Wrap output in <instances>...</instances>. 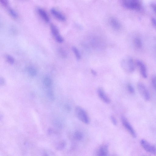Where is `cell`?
<instances>
[{"label":"cell","instance_id":"cell-1","mask_svg":"<svg viewBox=\"0 0 156 156\" xmlns=\"http://www.w3.org/2000/svg\"><path fill=\"white\" fill-rule=\"evenodd\" d=\"M75 112L77 118L86 124L90 122V119L86 112L81 107L77 106L75 108Z\"/></svg>","mask_w":156,"mask_h":156},{"label":"cell","instance_id":"cell-2","mask_svg":"<svg viewBox=\"0 0 156 156\" xmlns=\"http://www.w3.org/2000/svg\"><path fill=\"white\" fill-rule=\"evenodd\" d=\"M122 6L128 9L139 10L141 7L139 0H120Z\"/></svg>","mask_w":156,"mask_h":156},{"label":"cell","instance_id":"cell-3","mask_svg":"<svg viewBox=\"0 0 156 156\" xmlns=\"http://www.w3.org/2000/svg\"><path fill=\"white\" fill-rule=\"evenodd\" d=\"M137 88L142 98L146 101H150L151 99L150 95L145 85L142 83H139L137 84Z\"/></svg>","mask_w":156,"mask_h":156},{"label":"cell","instance_id":"cell-4","mask_svg":"<svg viewBox=\"0 0 156 156\" xmlns=\"http://www.w3.org/2000/svg\"><path fill=\"white\" fill-rule=\"evenodd\" d=\"M140 144L143 149L147 152L153 154H156V147L154 145L144 139L140 140Z\"/></svg>","mask_w":156,"mask_h":156},{"label":"cell","instance_id":"cell-5","mask_svg":"<svg viewBox=\"0 0 156 156\" xmlns=\"http://www.w3.org/2000/svg\"><path fill=\"white\" fill-rule=\"evenodd\" d=\"M121 120L122 124L125 129L133 137L136 138V132L126 118L124 116H122L121 117Z\"/></svg>","mask_w":156,"mask_h":156},{"label":"cell","instance_id":"cell-6","mask_svg":"<svg viewBox=\"0 0 156 156\" xmlns=\"http://www.w3.org/2000/svg\"><path fill=\"white\" fill-rule=\"evenodd\" d=\"M122 65L125 69L128 70L130 72H133L134 70V65L133 59L131 57H128L122 60Z\"/></svg>","mask_w":156,"mask_h":156},{"label":"cell","instance_id":"cell-7","mask_svg":"<svg viewBox=\"0 0 156 156\" xmlns=\"http://www.w3.org/2000/svg\"><path fill=\"white\" fill-rule=\"evenodd\" d=\"M50 29L51 33L55 38V40L59 43L62 42L63 39L60 35L57 27L54 25L51 24L50 25Z\"/></svg>","mask_w":156,"mask_h":156},{"label":"cell","instance_id":"cell-8","mask_svg":"<svg viewBox=\"0 0 156 156\" xmlns=\"http://www.w3.org/2000/svg\"><path fill=\"white\" fill-rule=\"evenodd\" d=\"M109 153L108 146L106 144L101 146L96 151V154L99 156H106Z\"/></svg>","mask_w":156,"mask_h":156},{"label":"cell","instance_id":"cell-9","mask_svg":"<svg viewBox=\"0 0 156 156\" xmlns=\"http://www.w3.org/2000/svg\"><path fill=\"white\" fill-rule=\"evenodd\" d=\"M98 95L101 99L104 102L109 104L111 102V100L106 94L102 88H99L97 90Z\"/></svg>","mask_w":156,"mask_h":156},{"label":"cell","instance_id":"cell-10","mask_svg":"<svg viewBox=\"0 0 156 156\" xmlns=\"http://www.w3.org/2000/svg\"><path fill=\"white\" fill-rule=\"evenodd\" d=\"M136 63L140 68V72L143 77L144 78H146L147 74L146 67L144 64L140 60H137Z\"/></svg>","mask_w":156,"mask_h":156},{"label":"cell","instance_id":"cell-11","mask_svg":"<svg viewBox=\"0 0 156 156\" xmlns=\"http://www.w3.org/2000/svg\"><path fill=\"white\" fill-rule=\"evenodd\" d=\"M51 14L57 19L61 21H64L66 18L60 12L54 9H52L51 10Z\"/></svg>","mask_w":156,"mask_h":156},{"label":"cell","instance_id":"cell-12","mask_svg":"<svg viewBox=\"0 0 156 156\" xmlns=\"http://www.w3.org/2000/svg\"><path fill=\"white\" fill-rule=\"evenodd\" d=\"M37 12L41 18L45 22H48L49 21V16L46 12L43 9L38 8Z\"/></svg>","mask_w":156,"mask_h":156},{"label":"cell","instance_id":"cell-13","mask_svg":"<svg viewBox=\"0 0 156 156\" xmlns=\"http://www.w3.org/2000/svg\"><path fill=\"white\" fill-rule=\"evenodd\" d=\"M110 23L112 28L115 30H119L121 28V24L119 21L115 18H111L110 20Z\"/></svg>","mask_w":156,"mask_h":156},{"label":"cell","instance_id":"cell-14","mask_svg":"<svg viewBox=\"0 0 156 156\" xmlns=\"http://www.w3.org/2000/svg\"><path fill=\"white\" fill-rule=\"evenodd\" d=\"M74 138L78 141H81L83 138V133L79 131H76L74 132L73 135Z\"/></svg>","mask_w":156,"mask_h":156},{"label":"cell","instance_id":"cell-15","mask_svg":"<svg viewBox=\"0 0 156 156\" xmlns=\"http://www.w3.org/2000/svg\"><path fill=\"white\" fill-rule=\"evenodd\" d=\"M66 145V142L64 140H62L57 143L55 146V148L58 150H62L65 148Z\"/></svg>","mask_w":156,"mask_h":156},{"label":"cell","instance_id":"cell-16","mask_svg":"<svg viewBox=\"0 0 156 156\" xmlns=\"http://www.w3.org/2000/svg\"><path fill=\"white\" fill-rule=\"evenodd\" d=\"M27 72L30 76L34 77L37 74V71L36 69L32 66H29L27 69Z\"/></svg>","mask_w":156,"mask_h":156},{"label":"cell","instance_id":"cell-17","mask_svg":"<svg viewBox=\"0 0 156 156\" xmlns=\"http://www.w3.org/2000/svg\"><path fill=\"white\" fill-rule=\"evenodd\" d=\"M43 83L45 87H48L51 86L52 84V81L50 78L48 77H46L44 79Z\"/></svg>","mask_w":156,"mask_h":156},{"label":"cell","instance_id":"cell-18","mask_svg":"<svg viewBox=\"0 0 156 156\" xmlns=\"http://www.w3.org/2000/svg\"><path fill=\"white\" fill-rule=\"evenodd\" d=\"M135 44L137 48H140L142 47V44L141 39L139 37H136L134 40Z\"/></svg>","mask_w":156,"mask_h":156},{"label":"cell","instance_id":"cell-19","mask_svg":"<svg viewBox=\"0 0 156 156\" xmlns=\"http://www.w3.org/2000/svg\"><path fill=\"white\" fill-rule=\"evenodd\" d=\"M5 58L7 62L10 64H12L14 63L15 61L14 58L12 56L7 55L5 56Z\"/></svg>","mask_w":156,"mask_h":156},{"label":"cell","instance_id":"cell-20","mask_svg":"<svg viewBox=\"0 0 156 156\" xmlns=\"http://www.w3.org/2000/svg\"><path fill=\"white\" fill-rule=\"evenodd\" d=\"M72 50L74 53L75 55L78 60H79L81 58V56L80 53L77 49L76 47H72Z\"/></svg>","mask_w":156,"mask_h":156},{"label":"cell","instance_id":"cell-21","mask_svg":"<svg viewBox=\"0 0 156 156\" xmlns=\"http://www.w3.org/2000/svg\"><path fill=\"white\" fill-rule=\"evenodd\" d=\"M9 12L12 17L16 18L18 17V15L16 12L13 9H10L9 10Z\"/></svg>","mask_w":156,"mask_h":156},{"label":"cell","instance_id":"cell-22","mask_svg":"<svg viewBox=\"0 0 156 156\" xmlns=\"http://www.w3.org/2000/svg\"><path fill=\"white\" fill-rule=\"evenodd\" d=\"M127 89L129 92L132 94L134 92V89L133 86L130 84H128L127 86Z\"/></svg>","mask_w":156,"mask_h":156},{"label":"cell","instance_id":"cell-23","mask_svg":"<svg viewBox=\"0 0 156 156\" xmlns=\"http://www.w3.org/2000/svg\"><path fill=\"white\" fill-rule=\"evenodd\" d=\"M0 3L4 7H7L9 5V0H0Z\"/></svg>","mask_w":156,"mask_h":156},{"label":"cell","instance_id":"cell-24","mask_svg":"<svg viewBox=\"0 0 156 156\" xmlns=\"http://www.w3.org/2000/svg\"><path fill=\"white\" fill-rule=\"evenodd\" d=\"M156 77L155 76H154L152 77L151 79V82L152 85L153 87V88L155 90L156 89Z\"/></svg>","mask_w":156,"mask_h":156},{"label":"cell","instance_id":"cell-25","mask_svg":"<svg viewBox=\"0 0 156 156\" xmlns=\"http://www.w3.org/2000/svg\"><path fill=\"white\" fill-rule=\"evenodd\" d=\"M110 119L112 124L115 126H116L117 124V121L115 118L113 116H111L110 117Z\"/></svg>","mask_w":156,"mask_h":156},{"label":"cell","instance_id":"cell-26","mask_svg":"<svg viewBox=\"0 0 156 156\" xmlns=\"http://www.w3.org/2000/svg\"><path fill=\"white\" fill-rule=\"evenodd\" d=\"M5 81L4 79L0 77V86L4 85L5 83Z\"/></svg>","mask_w":156,"mask_h":156},{"label":"cell","instance_id":"cell-27","mask_svg":"<svg viewBox=\"0 0 156 156\" xmlns=\"http://www.w3.org/2000/svg\"><path fill=\"white\" fill-rule=\"evenodd\" d=\"M65 109L67 111L69 112L71 110V107L68 105H66L65 107Z\"/></svg>","mask_w":156,"mask_h":156},{"label":"cell","instance_id":"cell-28","mask_svg":"<svg viewBox=\"0 0 156 156\" xmlns=\"http://www.w3.org/2000/svg\"><path fill=\"white\" fill-rule=\"evenodd\" d=\"M151 22L153 26L155 27L156 26V20L155 19L153 18L152 19Z\"/></svg>","mask_w":156,"mask_h":156},{"label":"cell","instance_id":"cell-29","mask_svg":"<svg viewBox=\"0 0 156 156\" xmlns=\"http://www.w3.org/2000/svg\"><path fill=\"white\" fill-rule=\"evenodd\" d=\"M60 52L61 53V55H62V56H65V55H66V54L65 53V51L62 50V49H60L59 50Z\"/></svg>","mask_w":156,"mask_h":156},{"label":"cell","instance_id":"cell-30","mask_svg":"<svg viewBox=\"0 0 156 156\" xmlns=\"http://www.w3.org/2000/svg\"><path fill=\"white\" fill-rule=\"evenodd\" d=\"M91 73L93 75L95 76L97 74L95 70L93 69L91 70Z\"/></svg>","mask_w":156,"mask_h":156},{"label":"cell","instance_id":"cell-31","mask_svg":"<svg viewBox=\"0 0 156 156\" xmlns=\"http://www.w3.org/2000/svg\"><path fill=\"white\" fill-rule=\"evenodd\" d=\"M152 7L154 10V11L155 12V5H154L153 4L152 6Z\"/></svg>","mask_w":156,"mask_h":156}]
</instances>
